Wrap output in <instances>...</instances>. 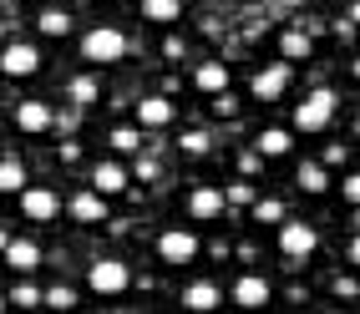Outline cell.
Wrapping results in <instances>:
<instances>
[{"mask_svg": "<svg viewBox=\"0 0 360 314\" xmlns=\"http://www.w3.org/2000/svg\"><path fill=\"white\" fill-rule=\"evenodd\" d=\"M345 162V148H340V142H330V148H325V167H340Z\"/></svg>", "mask_w": 360, "mask_h": 314, "instance_id": "31", "label": "cell"}, {"mask_svg": "<svg viewBox=\"0 0 360 314\" xmlns=\"http://www.w3.org/2000/svg\"><path fill=\"white\" fill-rule=\"evenodd\" d=\"M295 178H300V188H304V192H325V188H330L325 162H300V173H295Z\"/></svg>", "mask_w": 360, "mask_h": 314, "instance_id": "23", "label": "cell"}, {"mask_svg": "<svg viewBox=\"0 0 360 314\" xmlns=\"http://www.w3.org/2000/svg\"><path fill=\"white\" fill-rule=\"evenodd\" d=\"M31 183H26V162L20 157H6L0 162V192H26Z\"/></svg>", "mask_w": 360, "mask_h": 314, "instance_id": "19", "label": "cell"}, {"mask_svg": "<svg viewBox=\"0 0 360 314\" xmlns=\"http://www.w3.org/2000/svg\"><path fill=\"white\" fill-rule=\"evenodd\" d=\"M127 56V36L117 31V26H91L86 36H82V61H91V66H117Z\"/></svg>", "mask_w": 360, "mask_h": 314, "instance_id": "1", "label": "cell"}, {"mask_svg": "<svg viewBox=\"0 0 360 314\" xmlns=\"http://www.w3.org/2000/svg\"><path fill=\"white\" fill-rule=\"evenodd\" d=\"M254 148H259L264 157H284V152H290V148H295V137H290V132H284V127H264V132H259V142H254Z\"/></svg>", "mask_w": 360, "mask_h": 314, "instance_id": "18", "label": "cell"}, {"mask_svg": "<svg viewBox=\"0 0 360 314\" xmlns=\"http://www.w3.org/2000/svg\"><path fill=\"white\" fill-rule=\"evenodd\" d=\"M315 244H320V233L315 228H309V223H300V218H284L279 223V254L284 259H309V254H315Z\"/></svg>", "mask_w": 360, "mask_h": 314, "instance_id": "4", "label": "cell"}, {"mask_svg": "<svg viewBox=\"0 0 360 314\" xmlns=\"http://www.w3.org/2000/svg\"><path fill=\"white\" fill-rule=\"evenodd\" d=\"M36 31L56 41V36H66V31H71V15H66V11H56V6H46V11L36 15Z\"/></svg>", "mask_w": 360, "mask_h": 314, "instance_id": "21", "label": "cell"}, {"mask_svg": "<svg viewBox=\"0 0 360 314\" xmlns=\"http://www.w3.org/2000/svg\"><path fill=\"white\" fill-rule=\"evenodd\" d=\"M219 304H224V289L213 279H193L183 289V309H219Z\"/></svg>", "mask_w": 360, "mask_h": 314, "instance_id": "13", "label": "cell"}, {"mask_svg": "<svg viewBox=\"0 0 360 314\" xmlns=\"http://www.w3.org/2000/svg\"><path fill=\"white\" fill-rule=\"evenodd\" d=\"M290 77H295V61H269L254 77V96H259V102H279L284 86H290Z\"/></svg>", "mask_w": 360, "mask_h": 314, "instance_id": "5", "label": "cell"}, {"mask_svg": "<svg viewBox=\"0 0 360 314\" xmlns=\"http://www.w3.org/2000/svg\"><path fill=\"white\" fill-rule=\"evenodd\" d=\"M340 192H345V203H355V208H360V173H350V178L340 183Z\"/></svg>", "mask_w": 360, "mask_h": 314, "instance_id": "30", "label": "cell"}, {"mask_svg": "<svg viewBox=\"0 0 360 314\" xmlns=\"http://www.w3.org/2000/svg\"><path fill=\"white\" fill-rule=\"evenodd\" d=\"M193 254H198V238L188 233V228H167L158 238V259L162 263H193Z\"/></svg>", "mask_w": 360, "mask_h": 314, "instance_id": "8", "label": "cell"}, {"mask_svg": "<svg viewBox=\"0 0 360 314\" xmlns=\"http://www.w3.org/2000/svg\"><path fill=\"white\" fill-rule=\"evenodd\" d=\"M20 213H26L31 223H56L61 198H56L51 188H26V192H20Z\"/></svg>", "mask_w": 360, "mask_h": 314, "instance_id": "7", "label": "cell"}, {"mask_svg": "<svg viewBox=\"0 0 360 314\" xmlns=\"http://www.w3.org/2000/svg\"><path fill=\"white\" fill-rule=\"evenodd\" d=\"M15 127L31 132V137H41V132L56 127V117H51V107H46V102H20V107H15Z\"/></svg>", "mask_w": 360, "mask_h": 314, "instance_id": "10", "label": "cell"}, {"mask_svg": "<svg viewBox=\"0 0 360 314\" xmlns=\"http://www.w3.org/2000/svg\"><path fill=\"white\" fill-rule=\"evenodd\" d=\"M269 294H274V289H269V279H264V274H244V279H233V289H229V299L244 304V309H264V304H269Z\"/></svg>", "mask_w": 360, "mask_h": 314, "instance_id": "9", "label": "cell"}, {"mask_svg": "<svg viewBox=\"0 0 360 314\" xmlns=\"http://www.w3.org/2000/svg\"><path fill=\"white\" fill-rule=\"evenodd\" d=\"M127 183H132V178H127L122 162H97V167H91V188L107 192V198H112V192H122Z\"/></svg>", "mask_w": 360, "mask_h": 314, "instance_id": "15", "label": "cell"}, {"mask_svg": "<svg viewBox=\"0 0 360 314\" xmlns=\"http://www.w3.org/2000/svg\"><path fill=\"white\" fill-rule=\"evenodd\" d=\"M183 152H188V157H203V152H208V132H188V137H183Z\"/></svg>", "mask_w": 360, "mask_h": 314, "instance_id": "29", "label": "cell"}, {"mask_svg": "<svg viewBox=\"0 0 360 314\" xmlns=\"http://www.w3.org/2000/svg\"><path fill=\"white\" fill-rule=\"evenodd\" d=\"M350 263H355V269H360V238H355V244H350Z\"/></svg>", "mask_w": 360, "mask_h": 314, "instance_id": "33", "label": "cell"}, {"mask_svg": "<svg viewBox=\"0 0 360 314\" xmlns=\"http://www.w3.org/2000/svg\"><path fill=\"white\" fill-rule=\"evenodd\" d=\"M335 122V91H309L295 107V132H325Z\"/></svg>", "mask_w": 360, "mask_h": 314, "instance_id": "2", "label": "cell"}, {"mask_svg": "<svg viewBox=\"0 0 360 314\" xmlns=\"http://www.w3.org/2000/svg\"><path fill=\"white\" fill-rule=\"evenodd\" d=\"M188 213H193L198 223L219 218V213H224V192H219V188H193V198H188Z\"/></svg>", "mask_w": 360, "mask_h": 314, "instance_id": "16", "label": "cell"}, {"mask_svg": "<svg viewBox=\"0 0 360 314\" xmlns=\"http://www.w3.org/2000/svg\"><path fill=\"white\" fill-rule=\"evenodd\" d=\"M309 51H315V46H309L304 31H284V36H279V56H284V61H309Z\"/></svg>", "mask_w": 360, "mask_h": 314, "instance_id": "20", "label": "cell"}, {"mask_svg": "<svg viewBox=\"0 0 360 314\" xmlns=\"http://www.w3.org/2000/svg\"><path fill=\"white\" fill-rule=\"evenodd\" d=\"M142 15L158 20V26H173V20L183 15V0H142Z\"/></svg>", "mask_w": 360, "mask_h": 314, "instance_id": "22", "label": "cell"}, {"mask_svg": "<svg viewBox=\"0 0 360 314\" xmlns=\"http://www.w3.org/2000/svg\"><path fill=\"white\" fill-rule=\"evenodd\" d=\"M355 77H360V61H355Z\"/></svg>", "mask_w": 360, "mask_h": 314, "instance_id": "34", "label": "cell"}, {"mask_svg": "<svg viewBox=\"0 0 360 314\" xmlns=\"http://www.w3.org/2000/svg\"><path fill=\"white\" fill-rule=\"evenodd\" d=\"M86 284H91V294H122V289L132 284V269H127V263L122 259H97V263H91V269H86Z\"/></svg>", "mask_w": 360, "mask_h": 314, "instance_id": "3", "label": "cell"}, {"mask_svg": "<svg viewBox=\"0 0 360 314\" xmlns=\"http://www.w3.org/2000/svg\"><path fill=\"white\" fill-rule=\"evenodd\" d=\"M137 142H142V137H137L132 127H112V148H117V152H137Z\"/></svg>", "mask_w": 360, "mask_h": 314, "instance_id": "28", "label": "cell"}, {"mask_svg": "<svg viewBox=\"0 0 360 314\" xmlns=\"http://www.w3.org/2000/svg\"><path fill=\"white\" fill-rule=\"evenodd\" d=\"M36 66H41V51L36 46H26V41H6V51H0V71L6 77H36Z\"/></svg>", "mask_w": 360, "mask_h": 314, "instance_id": "6", "label": "cell"}, {"mask_svg": "<svg viewBox=\"0 0 360 314\" xmlns=\"http://www.w3.org/2000/svg\"><path fill=\"white\" fill-rule=\"evenodd\" d=\"M254 218H259V223H284V208H279L274 198H264V203H254Z\"/></svg>", "mask_w": 360, "mask_h": 314, "instance_id": "27", "label": "cell"}, {"mask_svg": "<svg viewBox=\"0 0 360 314\" xmlns=\"http://www.w3.org/2000/svg\"><path fill=\"white\" fill-rule=\"evenodd\" d=\"M46 304H51V309H71V304H77V289L51 284V289H46Z\"/></svg>", "mask_w": 360, "mask_h": 314, "instance_id": "26", "label": "cell"}, {"mask_svg": "<svg viewBox=\"0 0 360 314\" xmlns=\"http://www.w3.org/2000/svg\"><path fill=\"white\" fill-rule=\"evenodd\" d=\"M193 81H198V91H208V96H224V86H229V66H224V61H203V66L193 71Z\"/></svg>", "mask_w": 360, "mask_h": 314, "instance_id": "17", "label": "cell"}, {"mask_svg": "<svg viewBox=\"0 0 360 314\" xmlns=\"http://www.w3.org/2000/svg\"><path fill=\"white\" fill-rule=\"evenodd\" d=\"M173 102H167V96H142L137 102V122L142 127H173Z\"/></svg>", "mask_w": 360, "mask_h": 314, "instance_id": "14", "label": "cell"}, {"mask_svg": "<svg viewBox=\"0 0 360 314\" xmlns=\"http://www.w3.org/2000/svg\"><path fill=\"white\" fill-rule=\"evenodd\" d=\"M6 304H15V309H36V304H46V294H41V289H31V284H15Z\"/></svg>", "mask_w": 360, "mask_h": 314, "instance_id": "24", "label": "cell"}, {"mask_svg": "<svg viewBox=\"0 0 360 314\" xmlns=\"http://www.w3.org/2000/svg\"><path fill=\"white\" fill-rule=\"evenodd\" d=\"M71 218L77 223H107V192H97V188L77 192L71 198Z\"/></svg>", "mask_w": 360, "mask_h": 314, "instance_id": "11", "label": "cell"}, {"mask_svg": "<svg viewBox=\"0 0 360 314\" xmlns=\"http://www.w3.org/2000/svg\"><path fill=\"white\" fill-rule=\"evenodd\" d=\"M229 198H233V203H254V192H249V183H233Z\"/></svg>", "mask_w": 360, "mask_h": 314, "instance_id": "32", "label": "cell"}, {"mask_svg": "<svg viewBox=\"0 0 360 314\" xmlns=\"http://www.w3.org/2000/svg\"><path fill=\"white\" fill-rule=\"evenodd\" d=\"M71 102H77V107H91V102H97V81H91V77H77V81H71Z\"/></svg>", "mask_w": 360, "mask_h": 314, "instance_id": "25", "label": "cell"}, {"mask_svg": "<svg viewBox=\"0 0 360 314\" xmlns=\"http://www.w3.org/2000/svg\"><path fill=\"white\" fill-rule=\"evenodd\" d=\"M6 263L15 274H31V269H41V249L31 238H6Z\"/></svg>", "mask_w": 360, "mask_h": 314, "instance_id": "12", "label": "cell"}]
</instances>
